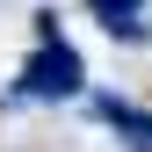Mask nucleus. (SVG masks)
I'll return each instance as SVG.
<instances>
[{"label": "nucleus", "mask_w": 152, "mask_h": 152, "mask_svg": "<svg viewBox=\"0 0 152 152\" xmlns=\"http://www.w3.org/2000/svg\"><path fill=\"white\" fill-rule=\"evenodd\" d=\"M87 7L116 44H145V0H87Z\"/></svg>", "instance_id": "2"}, {"label": "nucleus", "mask_w": 152, "mask_h": 152, "mask_svg": "<svg viewBox=\"0 0 152 152\" xmlns=\"http://www.w3.org/2000/svg\"><path fill=\"white\" fill-rule=\"evenodd\" d=\"M87 87V65H80V51L65 44V36H36V51H29V65H22V80H15L0 102H72V94Z\"/></svg>", "instance_id": "1"}]
</instances>
